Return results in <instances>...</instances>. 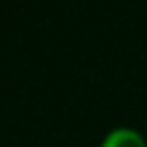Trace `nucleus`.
Instances as JSON below:
<instances>
[{
  "label": "nucleus",
  "mask_w": 147,
  "mask_h": 147,
  "mask_svg": "<svg viewBox=\"0 0 147 147\" xmlns=\"http://www.w3.org/2000/svg\"><path fill=\"white\" fill-rule=\"evenodd\" d=\"M99 147H147V138L133 126H115L101 138Z\"/></svg>",
  "instance_id": "f257e3e1"
},
{
  "label": "nucleus",
  "mask_w": 147,
  "mask_h": 147,
  "mask_svg": "<svg viewBox=\"0 0 147 147\" xmlns=\"http://www.w3.org/2000/svg\"><path fill=\"white\" fill-rule=\"evenodd\" d=\"M145 138H147V133H145Z\"/></svg>",
  "instance_id": "f03ea898"
}]
</instances>
